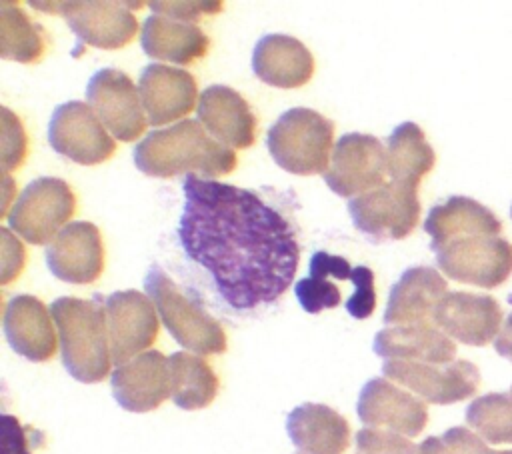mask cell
Instances as JSON below:
<instances>
[{"label":"cell","instance_id":"1","mask_svg":"<svg viewBox=\"0 0 512 454\" xmlns=\"http://www.w3.org/2000/svg\"><path fill=\"white\" fill-rule=\"evenodd\" d=\"M178 240L234 310L278 300L292 284L300 246L290 222L258 194L196 174L184 178Z\"/></svg>","mask_w":512,"mask_h":454},{"label":"cell","instance_id":"2","mask_svg":"<svg viewBox=\"0 0 512 454\" xmlns=\"http://www.w3.org/2000/svg\"><path fill=\"white\" fill-rule=\"evenodd\" d=\"M134 164L154 178H172L182 172L216 178L236 168V154L210 138L200 122L180 120L174 126L148 132L134 148Z\"/></svg>","mask_w":512,"mask_h":454},{"label":"cell","instance_id":"3","mask_svg":"<svg viewBox=\"0 0 512 454\" xmlns=\"http://www.w3.org/2000/svg\"><path fill=\"white\" fill-rule=\"evenodd\" d=\"M50 314L58 330L62 364L68 374L84 384L102 382L112 366L102 296L92 300L56 298L50 304Z\"/></svg>","mask_w":512,"mask_h":454},{"label":"cell","instance_id":"4","mask_svg":"<svg viewBox=\"0 0 512 454\" xmlns=\"http://www.w3.org/2000/svg\"><path fill=\"white\" fill-rule=\"evenodd\" d=\"M334 124L316 110L290 108L270 126L266 146L272 160L300 176L324 174L332 158Z\"/></svg>","mask_w":512,"mask_h":454},{"label":"cell","instance_id":"5","mask_svg":"<svg viewBox=\"0 0 512 454\" xmlns=\"http://www.w3.org/2000/svg\"><path fill=\"white\" fill-rule=\"evenodd\" d=\"M144 288L154 302L162 324L180 346L204 356L222 354L226 350V334L220 322L196 300L188 298L162 268L152 266L148 270Z\"/></svg>","mask_w":512,"mask_h":454},{"label":"cell","instance_id":"6","mask_svg":"<svg viewBox=\"0 0 512 454\" xmlns=\"http://www.w3.org/2000/svg\"><path fill=\"white\" fill-rule=\"evenodd\" d=\"M76 210L70 186L54 176L32 180L14 200L6 220L8 228L30 244H50Z\"/></svg>","mask_w":512,"mask_h":454},{"label":"cell","instance_id":"7","mask_svg":"<svg viewBox=\"0 0 512 454\" xmlns=\"http://www.w3.org/2000/svg\"><path fill=\"white\" fill-rule=\"evenodd\" d=\"M348 212L354 226L372 242L402 240L418 224V186L384 182L382 186L350 198Z\"/></svg>","mask_w":512,"mask_h":454},{"label":"cell","instance_id":"8","mask_svg":"<svg viewBox=\"0 0 512 454\" xmlns=\"http://www.w3.org/2000/svg\"><path fill=\"white\" fill-rule=\"evenodd\" d=\"M434 252L440 270L456 282L496 288L512 274V244L498 234L458 236Z\"/></svg>","mask_w":512,"mask_h":454},{"label":"cell","instance_id":"9","mask_svg":"<svg viewBox=\"0 0 512 454\" xmlns=\"http://www.w3.org/2000/svg\"><path fill=\"white\" fill-rule=\"evenodd\" d=\"M34 8H44V12H58L70 30L76 34L78 42L102 50H118L126 46L136 30L138 20L128 10V2H108V0H80V2H32Z\"/></svg>","mask_w":512,"mask_h":454},{"label":"cell","instance_id":"10","mask_svg":"<svg viewBox=\"0 0 512 454\" xmlns=\"http://www.w3.org/2000/svg\"><path fill=\"white\" fill-rule=\"evenodd\" d=\"M386 176L388 154L384 144L376 136L348 132L334 144L324 182L334 194L354 198L382 186Z\"/></svg>","mask_w":512,"mask_h":454},{"label":"cell","instance_id":"11","mask_svg":"<svg viewBox=\"0 0 512 454\" xmlns=\"http://www.w3.org/2000/svg\"><path fill=\"white\" fill-rule=\"evenodd\" d=\"M382 374L430 404L466 400L476 394L480 386V370L468 360H452L446 364L384 360Z\"/></svg>","mask_w":512,"mask_h":454},{"label":"cell","instance_id":"12","mask_svg":"<svg viewBox=\"0 0 512 454\" xmlns=\"http://www.w3.org/2000/svg\"><path fill=\"white\" fill-rule=\"evenodd\" d=\"M48 142L58 154L84 166L106 162L116 152L114 136L96 112L80 100L64 102L52 112Z\"/></svg>","mask_w":512,"mask_h":454},{"label":"cell","instance_id":"13","mask_svg":"<svg viewBox=\"0 0 512 454\" xmlns=\"http://www.w3.org/2000/svg\"><path fill=\"white\" fill-rule=\"evenodd\" d=\"M112 364L122 366L154 344L160 320L150 296L138 290H118L104 298Z\"/></svg>","mask_w":512,"mask_h":454},{"label":"cell","instance_id":"14","mask_svg":"<svg viewBox=\"0 0 512 454\" xmlns=\"http://www.w3.org/2000/svg\"><path fill=\"white\" fill-rule=\"evenodd\" d=\"M86 102L106 130L122 142L140 138L148 126L140 92L122 70L102 68L92 74L86 86Z\"/></svg>","mask_w":512,"mask_h":454},{"label":"cell","instance_id":"15","mask_svg":"<svg viewBox=\"0 0 512 454\" xmlns=\"http://www.w3.org/2000/svg\"><path fill=\"white\" fill-rule=\"evenodd\" d=\"M356 410L368 428L390 430L402 436H418L428 422L424 400L398 388L388 378L368 380L360 390Z\"/></svg>","mask_w":512,"mask_h":454},{"label":"cell","instance_id":"16","mask_svg":"<svg viewBox=\"0 0 512 454\" xmlns=\"http://www.w3.org/2000/svg\"><path fill=\"white\" fill-rule=\"evenodd\" d=\"M50 272L68 284H90L104 270V244L92 222L66 224L46 246Z\"/></svg>","mask_w":512,"mask_h":454},{"label":"cell","instance_id":"17","mask_svg":"<svg viewBox=\"0 0 512 454\" xmlns=\"http://www.w3.org/2000/svg\"><path fill=\"white\" fill-rule=\"evenodd\" d=\"M114 400L128 412L156 410L172 394L170 364L160 350H146L110 376Z\"/></svg>","mask_w":512,"mask_h":454},{"label":"cell","instance_id":"18","mask_svg":"<svg viewBox=\"0 0 512 454\" xmlns=\"http://www.w3.org/2000/svg\"><path fill=\"white\" fill-rule=\"evenodd\" d=\"M434 324L462 344L484 346L500 332L502 308L488 294L446 292L436 306Z\"/></svg>","mask_w":512,"mask_h":454},{"label":"cell","instance_id":"19","mask_svg":"<svg viewBox=\"0 0 512 454\" xmlns=\"http://www.w3.org/2000/svg\"><path fill=\"white\" fill-rule=\"evenodd\" d=\"M148 124L162 126L192 112L198 96L196 80L190 72L166 64H148L138 80Z\"/></svg>","mask_w":512,"mask_h":454},{"label":"cell","instance_id":"20","mask_svg":"<svg viewBox=\"0 0 512 454\" xmlns=\"http://www.w3.org/2000/svg\"><path fill=\"white\" fill-rule=\"evenodd\" d=\"M204 130L228 148H250L256 138V116L250 104L230 86L212 84L202 90L196 106Z\"/></svg>","mask_w":512,"mask_h":454},{"label":"cell","instance_id":"21","mask_svg":"<svg viewBox=\"0 0 512 454\" xmlns=\"http://www.w3.org/2000/svg\"><path fill=\"white\" fill-rule=\"evenodd\" d=\"M4 334L12 350L30 362H46L56 352L52 314L36 296L18 294L6 302Z\"/></svg>","mask_w":512,"mask_h":454},{"label":"cell","instance_id":"22","mask_svg":"<svg viewBox=\"0 0 512 454\" xmlns=\"http://www.w3.org/2000/svg\"><path fill=\"white\" fill-rule=\"evenodd\" d=\"M448 292L444 276L430 266H412L402 272L390 288L384 310V324H424L434 322V312Z\"/></svg>","mask_w":512,"mask_h":454},{"label":"cell","instance_id":"23","mask_svg":"<svg viewBox=\"0 0 512 454\" xmlns=\"http://www.w3.org/2000/svg\"><path fill=\"white\" fill-rule=\"evenodd\" d=\"M252 70L264 84L300 88L314 74V58L298 38L266 34L254 46Z\"/></svg>","mask_w":512,"mask_h":454},{"label":"cell","instance_id":"24","mask_svg":"<svg viewBox=\"0 0 512 454\" xmlns=\"http://www.w3.org/2000/svg\"><path fill=\"white\" fill-rule=\"evenodd\" d=\"M374 352L384 360L446 364L456 356V344L434 322L386 326L374 336Z\"/></svg>","mask_w":512,"mask_h":454},{"label":"cell","instance_id":"25","mask_svg":"<svg viewBox=\"0 0 512 454\" xmlns=\"http://www.w3.org/2000/svg\"><path fill=\"white\" fill-rule=\"evenodd\" d=\"M286 432L302 454H342L350 444V426L326 404L304 402L286 418Z\"/></svg>","mask_w":512,"mask_h":454},{"label":"cell","instance_id":"26","mask_svg":"<svg viewBox=\"0 0 512 454\" xmlns=\"http://www.w3.org/2000/svg\"><path fill=\"white\" fill-rule=\"evenodd\" d=\"M424 230L430 234V248L438 250L452 238L466 234H500L502 222L498 216L468 196H450L442 204L430 208Z\"/></svg>","mask_w":512,"mask_h":454},{"label":"cell","instance_id":"27","mask_svg":"<svg viewBox=\"0 0 512 454\" xmlns=\"http://www.w3.org/2000/svg\"><path fill=\"white\" fill-rule=\"evenodd\" d=\"M140 44L146 56L174 64H190L208 52L210 40L196 24L150 14L142 24Z\"/></svg>","mask_w":512,"mask_h":454},{"label":"cell","instance_id":"28","mask_svg":"<svg viewBox=\"0 0 512 454\" xmlns=\"http://www.w3.org/2000/svg\"><path fill=\"white\" fill-rule=\"evenodd\" d=\"M388 176L392 182L418 186L436 162L434 148L428 144L422 128L414 122H402L392 130L386 144Z\"/></svg>","mask_w":512,"mask_h":454},{"label":"cell","instance_id":"29","mask_svg":"<svg viewBox=\"0 0 512 454\" xmlns=\"http://www.w3.org/2000/svg\"><path fill=\"white\" fill-rule=\"evenodd\" d=\"M172 402L182 410L206 408L218 392V378L212 366L190 352H174L168 356Z\"/></svg>","mask_w":512,"mask_h":454},{"label":"cell","instance_id":"30","mask_svg":"<svg viewBox=\"0 0 512 454\" xmlns=\"http://www.w3.org/2000/svg\"><path fill=\"white\" fill-rule=\"evenodd\" d=\"M46 36L14 2H0V56L22 64L38 62L44 54Z\"/></svg>","mask_w":512,"mask_h":454},{"label":"cell","instance_id":"31","mask_svg":"<svg viewBox=\"0 0 512 454\" xmlns=\"http://www.w3.org/2000/svg\"><path fill=\"white\" fill-rule=\"evenodd\" d=\"M466 422L490 444H512V396L490 392L474 398Z\"/></svg>","mask_w":512,"mask_h":454},{"label":"cell","instance_id":"32","mask_svg":"<svg viewBox=\"0 0 512 454\" xmlns=\"http://www.w3.org/2000/svg\"><path fill=\"white\" fill-rule=\"evenodd\" d=\"M300 306L308 314H318L326 308H336L340 304V290L328 280V274L316 266H310V276L302 278L294 286Z\"/></svg>","mask_w":512,"mask_h":454},{"label":"cell","instance_id":"33","mask_svg":"<svg viewBox=\"0 0 512 454\" xmlns=\"http://www.w3.org/2000/svg\"><path fill=\"white\" fill-rule=\"evenodd\" d=\"M356 454H418V446L390 430L362 428L356 432Z\"/></svg>","mask_w":512,"mask_h":454},{"label":"cell","instance_id":"34","mask_svg":"<svg viewBox=\"0 0 512 454\" xmlns=\"http://www.w3.org/2000/svg\"><path fill=\"white\" fill-rule=\"evenodd\" d=\"M26 158V134L6 106H2V172L16 170Z\"/></svg>","mask_w":512,"mask_h":454},{"label":"cell","instance_id":"35","mask_svg":"<svg viewBox=\"0 0 512 454\" xmlns=\"http://www.w3.org/2000/svg\"><path fill=\"white\" fill-rule=\"evenodd\" d=\"M354 294L346 302V310L352 318H368L376 308V290H374V272L366 266L354 268Z\"/></svg>","mask_w":512,"mask_h":454},{"label":"cell","instance_id":"36","mask_svg":"<svg viewBox=\"0 0 512 454\" xmlns=\"http://www.w3.org/2000/svg\"><path fill=\"white\" fill-rule=\"evenodd\" d=\"M148 6L160 16L180 20L186 24L196 22L204 14H216L224 8L222 2H190V0H186V2L160 0V2H148Z\"/></svg>","mask_w":512,"mask_h":454},{"label":"cell","instance_id":"37","mask_svg":"<svg viewBox=\"0 0 512 454\" xmlns=\"http://www.w3.org/2000/svg\"><path fill=\"white\" fill-rule=\"evenodd\" d=\"M30 428L22 426L18 418L2 414L0 418V454H30L28 450Z\"/></svg>","mask_w":512,"mask_h":454},{"label":"cell","instance_id":"38","mask_svg":"<svg viewBox=\"0 0 512 454\" xmlns=\"http://www.w3.org/2000/svg\"><path fill=\"white\" fill-rule=\"evenodd\" d=\"M0 238H2V284H8L14 280L24 266V246L10 234L8 228H0Z\"/></svg>","mask_w":512,"mask_h":454},{"label":"cell","instance_id":"39","mask_svg":"<svg viewBox=\"0 0 512 454\" xmlns=\"http://www.w3.org/2000/svg\"><path fill=\"white\" fill-rule=\"evenodd\" d=\"M442 440L448 444L452 454H494L496 452V450H490L480 436H476L464 426L448 428L442 434Z\"/></svg>","mask_w":512,"mask_h":454},{"label":"cell","instance_id":"40","mask_svg":"<svg viewBox=\"0 0 512 454\" xmlns=\"http://www.w3.org/2000/svg\"><path fill=\"white\" fill-rule=\"evenodd\" d=\"M494 348L500 356H504L506 360L512 362V312L506 316V320L494 340Z\"/></svg>","mask_w":512,"mask_h":454},{"label":"cell","instance_id":"41","mask_svg":"<svg viewBox=\"0 0 512 454\" xmlns=\"http://www.w3.org/2000/svg\"><path fill=\"white\" fill-rule=\"evenodd\" d=\"M418 454H452L448 444L442 440V436H428L420 446H418Z\"/></svg>","mask_w":512,"mask_h":454},{"label":"cell","instance_id":"42","mask_svg":"<svg viewBox=\"0 0 512 454\" xmlns=\"http://www.w3.org/2000/svg\"><path fill=\"white\" fill-rule=\"evenodd\" d=\"M494 454H512V450H496Z\"/></svg>","mask_w":512,"mask_h":454},{"label":"cell","instance_id":"43","mask_svg":"<svg viewBox=\"0 0 512 454\" xmlns=\"http://www.w3.org/2000/svg\"><path fill=\"white\" fill-rule=\"evenodd\" d=\"M510 396H512V386H510Z\"/></svg>","mask_w":512,"mask_h":454},{"label":"cell","instance_id":"44","mask_svg":"<svg viewBox=\"0 0 512 454\" xmlns=\"http://www.w3.org/2000/svg\"><path fill=\"white\" fill-rule=\"evenodd\" d=\"M510 216H512V208H510Z\"/></svg>","mask_w":512,"mask_h":454}]
</instances>
